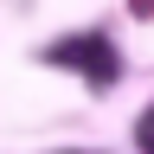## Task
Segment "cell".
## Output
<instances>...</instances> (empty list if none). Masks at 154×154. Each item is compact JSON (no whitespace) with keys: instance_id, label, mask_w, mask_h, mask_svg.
I'll return each mask as SVG.
<instances>
[{"instance_id":"cell-1","label":"cell","mask_w":154,"mask_h":154,"mask_svg":"<svg viewBox=\"0 0 154 154\" xmlns=\"http://www.w3.org/2000/svg\"><path fill=\"white\" fill-rule=\"evenodd\" d=\"M45 64H58V71H84L96 90H109L116 77H122V51H116L103 32H71V38H58V45H45Z\"/></svg>"},{"instance_id":"cell-2","label":"cell","mask_w":154,"mask_h":154,"mask_svg":"<svg viewBox=\"0 0 154 154\" xmlns=\"http://www.w3.org/2000/svg\"><path fill=\"white\" fill-rule=\"evenodd\" d=\"M135 148H141V154H154V103L141 109V122H135Z\"/></svg>"},{"instance_id":"cell-3","label":"cell","mask_w":154,"mask_h":154,"mask_svg":"<svg viewBox=\"0 0 154 154\" xmlns=\"http://www.w3.org/2000/svg\"><path fill=\"white\" fill-rule=\"evenodd\" d=\"M128 7H135V13H141V19H154V0H128Z\"/></svg>"}]
</instances>
